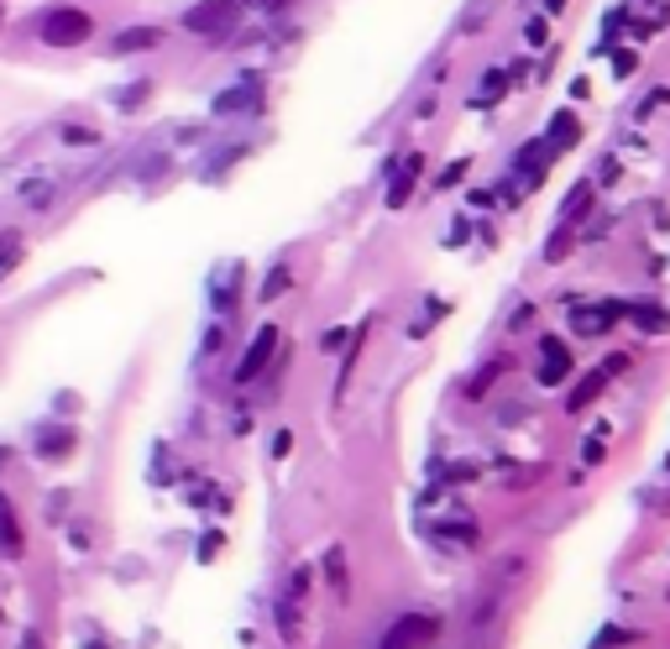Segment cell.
<instances>
[{
	"label": "cell",
	"mask_w": 670,
	"mask_h": 649,
	"mask_svg": "<svg viewBox=\"0 0 670 649\" xmlns=\"http://www.w3.org/2000/svg\"><path fill=\"white\" fill-rule=\"evenodd\" d=\"M461 173H466V163H451V169L440 173V184H446V189H451V184H455V178H461Z\"/></svg>",
	"instance_id": "obj_12"
},
{
	"label": "cell",
	"mask_w": 670,
	"mask_h": 649,
	"mask_svg": "<svg viewBox=\"0 0 670 649\" xmlns=\"http://www.w3.org/2000/svg\"><path fill=\"white\" fill-rule=\"evenodd\" d=\"M273 351H278V325H263V331H257V340L246 346V357H241L236 383H252V378H263L267 361H273Z\"/></svg>",
	"instance_id": "obj_4"
},
{
	"label": "cell",
	"mask_w": 670,
	"mask_h": 649,
	"mask_svg": "<svg viewBox=\"0 0 670 649\" xmlns=\"http://www.w3.org/2000/svg\"><path fill=\"white\" fill-rule=\"evenodd\" d=\"M566 372H571V351L551 336V340H545V367H540V383H561Z\"/></svg>",
	"instance_id": "obj_7"
},
{
	"label": "cell",
	"mask_w": 670,
	"mask_h": 649,
	"mask_svg": "<svg viewBox=\"0 0 670 649\" xmlns=\"http://www.w3.org/2000/svg\"><path fill=\"white\" fill-rule=\"evenodd\" d=\"M22 649H37V634H26V645Z\"/></svg>",
	"instance_id": "obj_13"
},
{
	"label": "cell",
	"mask_w": 670,
	"mask_h": 649,
	"mask_svg": "<svg viewBox=\"0 0 670 649\" xmlns=\"http://www.w3.org/2000/svg\"><path fill=\"white\" fill-rule=\"evenodd\" d=\"M22 551H26V540H22V530H16V508L0 498V555H5V560H16Z\"/></svg>",
	"instance_id": "obj_5"
},
{
	"label": "cell",
	"mask_w": 670,
	"mask_h": 649,
	"mask_svg": "<svg viewBox=\"0 0 670 649\" xmlns=\"http://www.w3.org/2000/svg\"><path fill=\"white\" fill-rule=\"evenodd\" d=\"M90 32H95V22H90V11H79V5H58V11H48L43 26H37V37H43L48 48H84Z\"/></svg>",
	"instance_id": "obj_1"
},
{
	"label": "cell",
	"mask_w": 670,
	"mask_h": 649,
	"mask_svg": "<svg viewBox=\"0 0 670 649\" xmlns=\"http://www.w3.org/2000/svg\"><path fill=\"white\" fill-rule=\"evenodd\" d=\"M602 383H608V367H602V372H592V378H581V383H576V393H571V398H566V409H587V404H592V398H598V393H602Z\"/></svg>",
	"instance_id": "obj_8"
},
{
	"label": "cell",
	"mask_w": 670,
	"mask_h": 649,
	"mask_svg": "<svg viewBox=\"0 0 670 649\" xmlns=\"http://www.w3.org/2000/svg\"><path fill=\"white\" fill-rule=\"evenodd\" d=\"M284 289H288V267H273V278L263 283V299H278Z\"/></svg>",
	"instance_id": "obj_11"
},
{
	"label": "cell",
	"mask_w": 670,
	"mask_h": 649,
	"mask_svg": "<svg viewBox=\"0 0 670 649\" xmlns=\"http://www.w3.org/2000/svg\"><path fill=\"white\" fill-rule=\"evenodd\" d=\"M435 634H440V618H430V613H404V618L383 634L378 649H425Z\"/></svg>",
	"instance_id": "obj_3"
},
{
	"label": "cell",
	"mask_w": 670,
	"mask_h": 649,
	"mask_svg": "<svg viewBox=\"0 0 670 649\" xmlns=\"http://www.w3.org/2000/svg\"><path fill=\"white\" fill-rule=\"evenodd\" d=\"M241 5H252V0H199L184 16V26L199 32V37H220V32H231L241 22Z\"/></svg>",
	"instance_id": "obj_2"
},
{
	"label": "cell",
	"mask_w": 670,
	"mask_h": 649,
	"mask_svg": "<svg viewBox=\"0 0 670 649\" xmlns=\"http://www.w3.org/2000/svg\"><path fill=\"white\" fill-rule=\"evenodd\" d=\"M576 137H581L576 116H555V120H551V142H555V147H571Z\"/></svg>",
	"instance_id": "obj_10"
},
{
	"label": "cell",
	"mask_w": 670,
	"mask_h": 649,
	"mask_svg": "<svg viewBox=\"0 0 670 649\" xmlns=\"http://www.w3.org/2000/svg\"><path fill=\"white\" fill-rule=\"evenodd\" d=\"M163 43V26H131V32H120L111 53H142V48H158Z\"/></svg>",
	"instance_id": "obj_6"
},
{
	"label": "cell",
	"mask_w": 670,
	"mask_h": 649,
	"mask_svg": "<svg viewBox=\"0 0 670 649\" xmlns=\"http://www.w3.org/2000/svg\"><path fill=\"white\" fill-rule=\"evenodd\" d=\"M414 173H419V158H408V163H404V173H398V184L388 189V205H393V210H398V205H404V199H408V189H414Z\"/></svg>",
	"instance_id": "obj_9"
}]
</instances>
